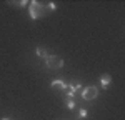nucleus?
Segmentation results:
<instances>
[{"instance_id":"9d476101","label":"nucleus","mask_w":125,"mask_h":120,"mask_svg":"<svg viewBox=\"0 0 125 120\" xmlns=\"http://www.w3.org/2000/svg\"><path fill=\"white\" fill-rule=\"evenodd\" d=\"M2 120H10V119H2Z\"/></svg>"},{"instance_id":"39448f33","label":"nucleus","mask_w":125,"mask_h":120,"mask_svg":"<svg viewBox=\"0 0 125 120\" xmlns=\"http://www.w3.org/2000/svg\"><path fill=\"white\" fill-rule=\"evenodd\" d=\"M52 89L65 90V89H67V83H65L63 80H53V82H52Z\"/></svg>"},{"instance_id":"7ed1b4c3","label":"nucleus","mask_w":125,"mask_h":120,"mask_svg":"<svg viewBox=\"0 0 125 120\" xmlns=\"http://www.w3.org/2000/svg\"><path fill=\"white\" fill-rule=\"evenodd\" d=\"M97 95H98V89H97L95 85H88V87H85V89L82 90L83 100H94Z\"/></svg>"},{"instance_id":"6e6552de","label":"nucleus","mask_w":125,"mask_h":120,"mask_svg":"<svg viewBox=\"0 0 125 120\" xmlns=\"http://www.w3.org/2000/svg\"><path fill=\"white\" fill-rule=\"evenodd\" d=\"M65 105H67V109H73V107H75V102H73V99H67Z\"/></svg>"},{"instance_id":"f03ea898","label":"nucleus","mask_w":125,"mask_h":120,"mask_svg":"<svg viewBox=\"0 0 125 120\" xmlns=\"http://www.w3.org/2000/svg\"><path fill=\"white\" fill-rule=\"evenodd\" d=\"M45 65L52 70H57V69L63 67V60L60 59V57H57V55H48L47 59H45Z\"/></svg>"},{"instance_id":"f257e3e1","label":"nucleus","mask_w":125,"mask_h":120,"mask_svg":"<svg viewBox=\"0 0 125 120\" xmlns=\"http://www.w3.org/2000/svg\"><path fill=\"white\" fill-rule=\"evenodd\" d=\"M29 10H30L32 20H37L48 12V3H42V2H37V0H32V2H29Z\"/></svg>"},{"instance_id":"1a4fd4ad","label":"nucleus","mask_w":125,"mask_h":120,"mask_svg":"<svg viewBox=\"0 0 125 120\" xmlns=\"http://www.w3.org/2000/svg\"><path fill=\"white\" fill-rule=\"evenodd\" d=\"M78 117H80V119H85L87 117V110H80V112H78Z\"/></svg>"},{"instance_id":"0eeeda50","label":"nucleus","mask_w":125,"mask_h":120,"mask_svg":"<svg viewBox=\"0 0 125 120\" xmlns=\"http://www.w3.org/2000/svg\"><path fill=\"white\" fill-rule=\"evenodd\" d=\"M37 55H39V57H42V59H47V57H48L47 49H45V47H42V45H40V47H37Z\"/></svg>"},{"instance_id":"423d86ee","label":"nucleus","mask_w":125,"mask_h":120,"mask_svg":"<svg viewBox=\"0 0 125 120\" xmlns=\"http://www.w3.org/2000/svg\"><path fill=\"white\" fill-rule=\"evenodd\" d=\"M110 82H112V77H110L108 73H105V75H102V79H100V85H102V89H107Z\"/></svg>"},{"instance_id":"20e7f679","label":"nucleus","mask_w":125,"mask_h":120,"mask_svg":"<svg viewBox=\"0 0 125 120\" xmlns=\"http://www.w3.org/2000/svg\"><path fill=\"white\" fill-rule=\"evenodd\" d=\"M80 89H82V85H80L78 82H73V83L67 85V89H65V92H67V99H73L75 93L80 92Z\"/></svg>"}]
</instances>
